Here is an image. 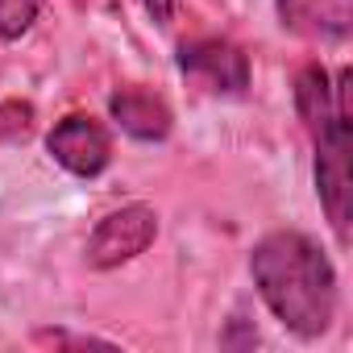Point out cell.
<instances>
[{
  "label": "cell",
  "instance_id": "11",
  "mask_svg": "<svg viewBox=\"0 0 353 353\" xmlns=\"http://www.w3.org/2000/svg\"><path fill=\"white\" fill-rule=\"evenodd\" d=\"M145 9H150V17H154L158 26H170V17H174V0H145Z\"/></svg>",
  "mask_w": 353,
  "mask_h": 353
},
{
  "label": "cell",
  "instance_id": "1",
  "mask_svg": "<svg viewBox=\"0 0 353 353\" xmlns=\"http://www.w3.org/2000/svg\"><path fill=\"white\" fill-rule=\"evenodd\" d=\"M250 274H254L262 303L274 312V320L287 332L316 341L332 328L336 270L312 237L291 233V229L262 237L250 254Z\"/></svg>",
  "mask_w": 353,
  "mask_h": 353
},
{
  "label": "cell",
  "instance_id": "3",
  "mask_svg": "<svg viewBox=\"0 0 353 353\" xmlns=\"http://www.w3.org/2000/svg\"><path fill=\"white\" fill-rule=\"evenodd\" d=\"M158 237V212L150 204H125L117 212H108L92 237H88V266L96 270H112L133 262L137 254H145Z\"/></svg>",
  "mask_w": 353,
  "mask_h": 353
},
{
  "label": "cell",
  "instance_id": "7",
  "mask_svg": "<svg viewBox=\"0 0 353 353\" xmlns=\"http://www.w3.org/2000/svg\"><path fill=\"white\" fill-rule=\"evenodd\" d=\"M295 108H299L303 125L316 137L336 112H349V71H341L336 83H332L324 67H316V63L303 67L299 79H295Z\"/></svg>",
  "mask_w": 353,
  "mask_h": 353
},
{
  "label": "cell",
  "instance_id": "5",
  "mask_svg": "<svg viewBox=\"0 0 353 353\" xmlns=\"http://www.w3.org/2000/svg\"><path fill=\"white\" fill-rule=\"evenodd\" d=\"M179 71L216 96H241L250 88V59L225 38L188 42L179 50Z\"/></svg>",
  "mask_w": 353,
  "mask_h": 353
},
{
  "label": "cell",
  "instance_id": "8",
  "mask_svg": "<svg viewBox=\"0 0 353 353\" xmlns=\"http://www.w3.org/2000/svg\"><path fill=\"white\" fill-rule=\"evenodd\" d=\"M108 112L137 141H162L170 133V121H174L170 108H166V100L158 92H150V88H137V83L117 88L112 100H108Z\"/></svg>",
  "mask_w": 353,
  "mask_h": 353
},
{
  "label": "cell",
  "instance_id": "9",
  "mask_svg": "<svg viewBox=\"0 0 353 353\" xmlns=\"http://www.w3.org/2000/svg\"><path fill=\"white\" fill-rule=\"evenodd\" d=\"M42 0H0V42H17L38 21Z\"/></svg>",
  "mask_w": 353,
  "mask_h": 353
},
{
  "label": "cell",
  "instance_id": "2",
  "mask_svg": "<svg viewBox=\"0 0 353 353\" xmlns=\"http://www.w3.org/2000/svg\"><path fill=\"white\" fill-rule=\"evenodd\" d=\"M316 192H320L328 225L345 241L349 216H353V125H349V112H336L316 133Z\"/></svg>",
  "mask_w": 353,
  "mask_h": 353
},
{
  "label": "cell",
  "instance_id": "4",
  "mask_svg": "<svg viewBox=\"0 0 353 353\" xmlns=\"http://www.w3.org/2000/svg\"><path fill=\"white\" fill-rule=\"evenodd\" d=\"M46 150L63 170L79 174V179H92V174H100L108 166V158H112V137H108V129L100 121H92L83 112H71L50 129Z\"/></svg>",
  "mask_w": 353,
  "mask_h": 353
},
{
  "label": "cell",
  "instance_id": "10",
  "mask_svg": "<svg viewBox=\"0 0 353 353\" xmlns=\"http://www.w3.org/2000/svg\"><path fill=\"white\" fill-rule=\"evenodd\" d=\"M30 129H34V108L26 100H5V104H0V141L26 137Z\"/></svg>",
  "mask_w": 353,
  "mask_h": 353
},
{
  "label": "cell",
  "instance_id": "6",
  "mask_svg": "<svg viewBox=\"0 0 353 353\" xmlns=\"http://www.w3.org/2000/svg\"><path fill=\"white\" fill-rule=\"evenodd\" d=\"M279 17L299 38L345 42L353 30V0H279Z\"/></svg>",
  "mask_w": 353,
  "mask_h": 353
}]
</instances>
